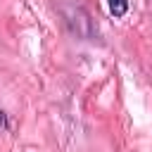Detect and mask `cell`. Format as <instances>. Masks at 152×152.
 <instances>
[{"mask_svg": "<svg viewBox=\"0 0 152 152\" xmlns=\"http://www.w3.org/2000/svg\"><path fill=\"white\" fill-rule=\"evenodd\" d=\"M107 7H109V14L114 19H121L128 12V0H107Z\"/></svg>", "mask_w": 152, "mask_h": 152, "instance_id": "cell-1", "label": "cell"}, {"mask_svg": "<svg viewBox=\"0 0 152 152\" xmlns=\"http://www.w3.org/2000/svg\"><path fill=\"white\" fill-rule=\"evenodd\" d=\"M0 128H7V116H5V112H0Z\"/></svg>", "mask_w": 152, "mask_h": 152, "instance_id": "cell-2", "label": "cell"}]
</instances>
